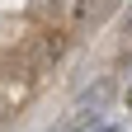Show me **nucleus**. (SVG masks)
<instances>
[{"mask_svg":"<svg viewBox=\"0 0 132 132\" xmlns=\"http://www.w3.org/2000/svg\"><path fill=\"white\" fill-rule=\"evenodd\" d=\"M127 109H132V85H127Z\"/></svg>","mask_w":132,"mask_h":132,"instance_id":"f257e3e1","label":"nucleus"},{"mask_svg":"<svg viewBox=\"0 0 132 132\" xmlns=\"http://www.w3.org/2000/svg\"><path fill=\"white\" fill-rule=\"evenodd\" d=\"M99 132H113V127H99Z\"/></svg>","mask_w":132,"mask_h":132,"instance_id":"f03ea898","label":"nucleus"}]
</instances>
